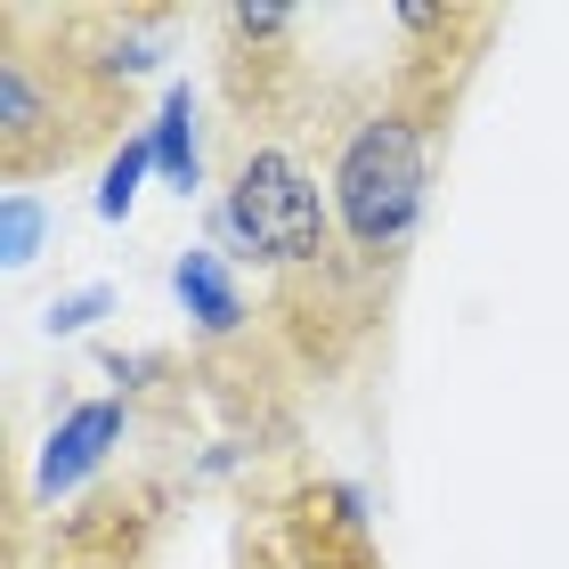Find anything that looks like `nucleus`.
Listing matches in <instances>:
<instances>
[{
    "label": "nucleus",
    "mask_w": 569,
    "mask_h": 569,
    "mask_svg": "<svg viewBox=\"0 0 569 569\" xmlns=\"http://www.w3.org/2000/svg\"><path fill=\"white\" fill-rule=\"evenodd\" d=\"M122 122H139V98L131 73H114L107 58L98 9H0V179L9 196H33V179L73 171Z\"/></svg>",
    "instance_id": "obj_1"
},
{
    "label": "nucleus",
    "mask_w": 569,
    "mask_h": 569,
    "mask_svg": "<svg viewBox=\"0 0 569 569\" xmlns=\"http://www.w3.org/2000/svg\"><path fill=\"white\" fill-rule=\"evenodd\" d=\"M220 220L284 293L293 284L326 293L333 277H367L333 244L342 228H333L326 163L309 154L293 122H237V154H228V179H220Z\"/></svg>",
    "instance_id": "obj_2"
},
{
    "label": "nucleus",
    "mask_w": 569,
    "mask_h": 569,
    "mask_svg": "<svg viewBox=\"0 0 569 569\" xmlns=\"http://www.w3.org/2000/svg\"><path fill=\"white\" fill-rule=\"evenodd\" d=\"M244 569H382L367 497L326 472L277 488L244 512Z\"/></svg>",
    "instance_id": "obj_3"
},
{
    "label": "nucleus",
    "mask_w": 569,
    "mask_h": 569,
    "mask_svg": "<svg viewBox=\"0 0 569 569\" xmlns=\"http://www.w3.org/2000/svg\"><path fill=\"white\" fill-rule=\"evenodd\" d=\"M122 431H131V407L122 399H82V407H66L58 423H49L41 439V463H33V505H58L73 497L98 463H107L122 448Z\"/></svg>",
    "instance_id": "obj_4"
},
{
    "label": "nucleus",
    "mask_w": 569,
    "mask_h": 569,
    "mask_svg": "<svg viewBox=\"0 0 569 569\" xmlns=\"http://www.w3.org/2000/svg\"><path fill=\"white\" fill-rule=\"evenodd\" d=\"M171 293H179V309L196 318L203 342H228V333H244V284H237V269H228V252L188 244V252L171 261Z\"/></svg>",
    "instance_id": "obj_5"
},
{
    "label": "nucleus",
    "mask_w": 569,
    "mask_h": 569,
    "mask_svg": "<svg viewBox=\"0 0 569 569\" xmlns=\"http://www.w3.org/2000/svg\"><path fill=\"white\" fill-rule=\"evenodd\" d=\"M147 139H154V171H163L179 196H196V179H203V147H196V90H188V82H171V90H163V107H154Z\"/></svg>",
    "instance_id": "obj_6"
},
{
    "label": "nucleus",
    "mask_w": 569,
    "mask_h": 569,
    "mask_svg": "<svg viewBox=\"0 0 569 569\" xmlns=\"http://www.w3.org/2000/svg\"><path fill=\"white\" fill-rule=\"evenodd\" d=\"M154 171V139L131 131L122 139V154L107 163V179H98V220H131V203H139V179Z\"/></svg>",
    "instance_id": "obj_7"
},
{
    "label": "nucleus",
    "mask_w": 569,
    "mask_h": 569,
    "mask_svg": "<svg viewBox=\"0 0 569 569\" xmlns=\"http://www.w3.org/2000/svg\"><path fill=\"white\" fill-rule=\"evenodd\" d=\"M114 309V284H82V293H66V301H49V333H82L98 326Z\"/></svg>",
    "instance_id": "obj_8"
},
{
    "label": "nucleus",
    "mask_w": 569,
    "mask_h": 569,
    "mask_svg": "<svg viewBox=\"0 0 569 569\" xmlns=\"http://www.w3.org/2000/svg\"><path fill=\"white\" fill-rule=\"evenodd\" d=\"M41 228H49V212H41V203H33V196H9V269H24V261H33Z\"/></svg>",
    "instance_id": "obj_9"
}]
</instances>
